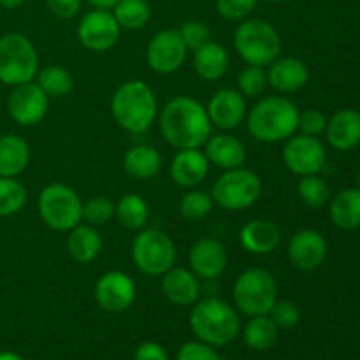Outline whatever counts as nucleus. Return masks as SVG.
Returning a JSON list of instances; mask_svg holds the SVG:
<instances>
[{"mask_svg": "<svg viewBox=\"0 0 360 360\" xmlns=\"http://www.w3.org/2000/svg\"><path fill=\"white\" fill-rule=\"evenodd\" d=\"M158 125L162 136L176 150L202 148L213 130L206 108L188 95L171 98L158 116Z\"/></svg>", "mask_w": 360, "mask_h": 360, "instance_id": "f257e3e1", "label": "nucleus"}, {"mask_svg": "<svg viewBox=\"0 0 360 360\" xmlns=\"http://www.w3.org/2000/svg\"><path fill=\"white\" fill-rule=\"evenodd\" d=\"M299 109L285 95L262 97L246 115L250 136L259 143H283L297 132Z\"/></svg>", "mask_w": 360, "mask_h": 360, "instance_id": "f03ea898", "label": "nucleus"}, {"mask_svg": "<svg viewBox=\"0 0 360 360\" xmlns=\"http://www.w3.org/2000/svg\"><path fill=\"white\" fill-rule=\"evenodd\" d=\"M111 115L120 129L129 134H144L158 116L157 95L144 81H125L112 94Z\"/></svg>", "mask_w": 360, "mask_h": 360, "instance_id": "7ed1b4c3", "label": "nucleus"}, {"mask_svg": "<svg viewBox=\"0 0 360 360\" xmlns=\"http://www.w3.org/2000/svg\"><path fill=\"white\" fill-rule=\"evenodd\" d=\"M238 309L218 297L199 299L190 311V329L197 340L211 347H227L238 338Z\"/></svg>", "mask_w": 360, "mask_h": 360, "instance_id": "20e7f679", "label": "nucleus"}, {"mask_svg": "<svg viewBox=\"0 0 360 360\" xmlns=\"http://www.w3.org/2000/svg\"><path fill=\"white\" fill-rule=\"evenodd\" d=\"M236 53L246 65L269 67L281 53V37L269 21L246 18L234 32Z\"/></svg>", "mask_w": 360, "mask_h": 360, "instance_id": "39448f33", "label": "nucleus"}, {"mask_svg": "<svg viewBox=\"0 0 360 360\" xmlns=\"http://www.w3.org/2000/svg\"><path fill=\"white\" fill-rule=\"evenodd\" d=\"M39 72V53L34 42L20 32L0 37V83L6 86L34 81Z\"/></svg>", "mask_w": 360, "mask_h": 360, "instance_id": "423d86ee", "label": "nucleus"}, {"mask_svg": "<svg viewBox=\"0 0 360 360\" xmlns=\"http://www.w3.org/2000/svg\"><path fill=\"white\" fill-rule=\"evenodd\" d=\"M238 311L246 316L267 315L278 301V283L269 271L252 267L243 271L232 290Z\"/></svg>", "mask_w": 360, "mask_h": 360, "instance_id": "0eeeda50", "label": "nucleus"}, {"mask_svg": "<svg viewBox=\"0 0 360 360\" xmlns=\"http://www.w3.org/2000/svg\"><path fill=\"white\" fill-rule=\"evenodd\" d=\"M39 217L56 232H69L83 220V200L74 188L51 183L39 193Z\"/></svg>", "mask_w": 360, "mask_h": 360, "instance_id": "6e6552de", "label": "nucleus"}, {"mask_svg": "<svg viewBox=\"0 0 360 360\" xmlns=\"http://www.w3.org/2000/svg\"><path fill=\"white\" fill-rule=\"evenodd\" d=\"M213 202L225 211H245L262 195V179L252 169L224 171L210 190Z\"/></svg>", "mask_w": 360, "mask_h": 360, "instance_id": "1a4fd4ad", "label": "nucleus"}, {"mask_svg": "<svg viewBox=\"0 0 360 360\" xmlns=\"http://www.w3.org/2000/svg\"><path fill=\"white\" fill-rule=\"evenodd\" d=\"M130 253H132L134 266L143 274L153 278L165 274L176 264L174 241L160 229L137 231Z\"/></svg>", "mask_w": 360, "mask_h": 360, "instance_id": "9d476101", "label": "nucleus"}, {"mask_svg": "<svg viewBox=\"0 0 360 360\" xmlns=\"http://www.w3.org/2000/svg\"><path fill=\"white\" fill-rule=\"evenodd\" d=\"M285 167L297 176L319 174L327 162V151L319 137L294 134L285 141L283 153Z\"/></svg>", "mask_w": 360, "mask_h": 360, "instance_id": "9b49d317", "label": "nucleus"}, {"mask_svg": "<svg viewBox=\"0 0 360 360\" xmlns=\"http://www.w3.org/2000/svg\"><path fill=\"white\" fill-rule=\"evenodd\" d=\"M122 27L108 9H94L81 18L77 25V41L94 53H105L116 46Z\"/></svg>", "mask_w": 360, "mask_h": 360, "instance_id": "f8f14e48", "label": "nucleus"}, {"mask_svg": "<svg viewBox=\"0 0 360 360\" xmlns=\"http://www.w3.org/2000/svg\"><path fill=\"white\" fill-rule=\"evenodd\" d=\"M188 48L183 42L178 30H160L151 37L146 46V63L153 72L160 76L174 74L185 63Z\"/></svg>", "mask_w": 360, "mask_h": 360, "instance_id": "ddd939ff", "label": "nucleus"}, {"mask_svg": "<svg viewBox=\"0 0 360 360\" xmlns=\"http://www.w3.org/2000/svg\"><path fill=\"white\" fill-rule=\"evenodd\" d=\"M49 109V97L34 81L13 86L7 98L9 116L21 127H35L46 118Z\"/></svg>", "mask_w": 360, "mask_h": 360, "instance_id": "4468645a", "label": "nucleus"}, {"mask_svg": "<svg viewBox=\"0 0 360 360\" xmlns=\"http://www.w3.org/2000/svg\"><path fill=\"white\" fill-rule=\"evenodd\" d=\"M136 281L123 271H108L95 283V301L104 311L122 313L136 301Z\"/></svg>", "mask_w": 360, "mask_h": 360, "instance_id": "2eb2a0df", "label": "nucleus"}, {"mask_svg": "<svg viewBox=\"0 0 360 360\" xmlns=\"http://www.w3.org/2000/svg\"><path fill=\"white\" fill-rule=\"evenodd\" d=\"M229 255L225 246L214 238L197 239L188 252V269L204 281H214L225 273Z\"/></svg>", "mask_w": 360, "mask_h": 360, "instance_id": "dca6fc26", "label": "nucleus"}, {"mask_svg": "<svg viewBox=\"0 0 360 360\" xmlns=\"http://www.w3.org/2000/svg\"><path fill=\"white\" fill-rule=\"evenodd\" d=\"M327 241L319 231L302 229L297 231L288 241L287 255L292 266L299 271H315L326 262L327 259Z\"/></svg>", "mask_w": 360, "mask_h": 360, "instance_id": "f3484780", "label": "nucleus"}, {"mask_svg": "<svg viewBox=\"0 0 360 360\" xmlns=\"http://www.w3.org/2000/svg\"><path fill=\"white\" fill-rule=\"evenodd\" d=\"M206 111L214 129L229 132L232 129H238L245 122L248 115V104H246V97L241 95L239 90L221 88L211 97Z\"/></svg>", "mask_w": 360, "mask_h": 360, "instance_id": "a211bd4d", "label": "nucleus"}, {"mask_svg": "<svg viewBox=\"0 0 360 360\" xmlns=\"http://www.w3.org/2000/svg\"><path fill=\"white\" fill-rule=\"evenodd\" d=\"M210 162L200 148L178 150L172 157L169 174L171 179L181 188H195L210 174Z\"/></svg>", "mask_w": 360, "mask_h": 360, "instance_id": "6ab92c4d", "label": "nucleus"}, {"mask_svg": "<svg viewBox=\"0 0 360 360\" xmlns=\"http://www.w3.org/2000/svg\"><path fill=\"white\" fill-rule=\"evenodd\" d=\"M162 294L176 306H193L200 299V278L185 267H171L162 274Z\"/></svg>", "mask_w": 360, "mask_h": 360, "instance_id": "aec40b11", "label": "nucleus"}, {"mask_svg": "<svg viewBox=\"0 0 360 360\" xmlns=\"http://www.w3.org/2000/svg\"><path fill=\"white\" fill-rule=\"evenodd\" d=\"M266 72L267 83L280 94H295L302 90L309 79L308 65L295 56H278Z\"/></svg>", "mask_w": 360, "mask_h": 360, "instance_id": "412c9836", "label": "nucleus"}, {"mask_svg": "<svg viewBox=\"0 0 360 360\" xmlns=\"http://www.w3.org/2000/svg\"><path fill=\"white\" fill-rule=\"evenodd\" d=\"M202 148L207 162L221 171L243 167L246 162L245 143L229 132L211 136Z\"/></svg>", "mask_w": 360, "mask_h": 360, "instance_id": "4be33fe9", "label": "nucleus"}, {"mask_svg": "<svg viewBox=\"0 0 360 360\" xmlns=\"http://www.w3.org/2000/svg\"><path fill=\"white\" fill-rule=\"evenodd\" d=\"M326 136L338 151H350L360 144V112L355 109H340L327 120Z\"/></svg>", "mask_w": 360, "mask_h": 360, "instance_id": "5701e85b", "label": "nucleus"}, {"mask_svg": "<svg viewBox=\"0 0 360 360\" xmlns=\"http://www.w3.org/2000/svg\"><path fill=\"white\" fill-rule=\"evenodd\" d=\"M239 243L243 250L253 255H269L280 246L281 229L274 221L257 218L243 225Z\"/></svg>", "mask_w": 360, "mask_h": 360, "instance_id": "b1692460", "label": "nucleus"}, {"mask_svg": "<svg viewBox=\"0 0 360 360\" xmlns=\"http://www.w3.org/2000/svg\"><path fill=\"white\" fill-rule=\"evenodd\" d=\"M231 65L229 51L218 42L210 41L193 51V70L202 81H218Z\"/></svg>", "mask_w": 360, "mask_h": 360, "instance_id": "393cba45", "label": "nucleus"}, {"mask_svg": "<svg viewBox=\"0 0 360 360\" xmlns=\"http://www.w3.org/2000/svg\"><path fill=\"white\" fill-rule=\"evenodd\" d=\"M30 164V146L18 134L0 137V176L18 178Z\"/></svg>", "mask_w": 360, "mask_h": 360, "instance_id": "a878e982", "label": "nucleus"}, {"mask_svg": "<svg viewBox=\"0 0 360 360\" xmlns=\"http://www.w3.org/2000/svg\"><path fill=\"white\" fill-rule=\"evenodd\" d=\"M329 217L330 221L343 231H354L360 227V190L357 186L345 188L330 197Z\"/></svg>", "mask_w": 360, "mask_h": 360, "instance_id": "bb28decb", "label": "nucleus"}, {"mask_svg": "<svg viewBox=\"0 0 360 360\" xmlns=\"http://www.w3.org/2000/svg\"><path fill=\"white\" fill-rule=\"evenodd\" d=\"M67 250L76 262L90 264L101 255L102 238L94 225L79 224L69 231Z\"/></svg>", "mask_w": 360, "mask_h": 360, "instance_id": "cd10ccee", "label": "nucleus"}, {"mask_svg": "<svg viewBox=\"0 0 360 360\" xmlns=\"http://www.w3.org/2000/svg\"><path fill=\"white\" fill-rule=\"evenodd\" d=\"M123 169L127 174L141 181L151 179L162 171V155L150 144H137L123 157Z\"/></svg>", "mask_w": 360, "mask_h": 360, "instance_id": "c85d7f7f", "label": "nucleus"}, {"mask_svg": "<svg viewBox=\"0 0 360 360\" xmlns=\"http://www.w3.org/2000/svg\"><path fill=\"white\" fill-rule=\"evenodd\" d=\"M115 217L129 231H143L150 220V206L137 193H127L115 202Z\"/></svg>", "mask_w": 360, "mask_h": 360, "instance_id": "c756f323", "label": "nucleus"}, {"mask_svg": "<svg viewBox=\"0 0 360 360\" xmlns=\"http://www.w3.org/2000/svg\"><path fill=\"white\" fill-rule=\"evenodd\" d=\"M278 334H280V329L269 319V315L250 316V322L243 330V340H245L246 347L252 350L264 352L276 345Z\"/></svg>", "mask_w": 360, "mask_h": 360, "instance_id": "7c9ffc66", "label": "nucleus"}, {"mask_svg": "<svg viewBox=\"0 0 360 360\" xmlns=\"http://www.w3.org/2000/svg\"><path fill=\"white\" fill-rule=\"evenodd\" d=\"M35 83L49 98H62L74 88L72 74L62 65H46L35 76Z\"/></svg>", "mask_w": 360, "mask_h": 360, "instance_id": "2f4dec72", "label": "nucleus"}, {"mask_svg": "<svg viewBox=\"0 0 360 360\" xmlns=\"http://www.w3.org/2000/svg\"><path fill=\"white\" fill-rule=\"evenodd\" d=\"M112 16L122 30H141L151 20V7L146 0H120L112 7Z\"/></svg>", "mask_w": 360, "mask_h": 360, "instance_id": "473e14b6", "label": "nucleus"}, {"mask_svg": "<svg viewBox=\"0 0 360 360\" xmlns=\"http://www.w3.org/2000/svg\"><path fill=\"white\" fill-rule=\"evenodd\" d=\"M297 193L301 202L311 210H320V207L327 206L330 200L329 185L319 174L302 176L297 185Z\"/></svg>", "mask_w": 360, "mask_h": 360, "instance_id": "72a5a7b5", "label": "nucleus"}, {"mask_svg": "<svg viewBox=\"0 0 360 360\" xmlns=\"http://www.w3.org/2000/svg\"><path fill=\"white\" fill-rule=\"evenodd\" d=\"M27 204V188L16 178L0 176V217H13Z\"/></svg>", "mask_w": 360, "mask_h": 360, "instance_id": "f704fd0d", "label": "nucleus"}, {"mask_svg": "<svg viewBox=\"0 0 360 360\" xmlns=\"http://www.w3.org/2000/svg\"><path fill=\"white\" fill-rule=\"evenodd\" d=\"M213 206L214 202L210 192L192 188L179 200V214L186 221H200L211 213Z\"/></svg>", "mask_w": 360, "mask_h": 360, "instance_id": "c9c22d12", "label": "nucleus"}, {"mask_svg": "<svg viewBox=\"0 0 360 360\" xmlns=\"http://www.w3.org/2000/svg\"><path fill=\"white\" fill-rule=\"evenodd\" d=\"M267 72L264 67L246 65L238 76V90L246 98H259L267 88Z\"/></svg>", "mask_w": 360, "mask_h": 360, "instance_id": "e433bc0d", "label": "nucleus"}, {"mask_svg": "<svg viewBox=\"0 0 360 360\" xmlns=\"http://www.w3.org/2000/svg\"><path fill=\"white\" fill-rule=\"evenodd\" d=\"M112 217H115V202L108 197H91L83 202V220L94 227L108 224Z\"/></svg>", "mask_w": 360, "mask_h": 360, "instance_id": "4c0bfd02", "label": "nucleus"}, {"mask_svg": "<svg viewBox=\"0 0 360 360\" xmlns=\"http://www.w3.org/2000/svg\"><path fill=\"white\" fill-rule=\"evenodd\" d=\"M269 319L276 323L278 329L290 330L294 327H297L299 320H301V311H299L297 304L288 299H283V301H276L274 306L271 308V311L267 313Z\"/></svg>", "mask_w": 360, "mask_h": 360, "instance_id": "58836bf2", "label": "nucleus"}, {"mask_svg": "<svg viewBox=\"0 0 360 360\" xmlns=\"http://www.w3.org/2000/svg\"><path fill=\"white\" fill-rule=\"evenodd\" d=\"M178 32L179 35H181L185 46L188 48V51L190 49L195 51L197 48H200V46H204L206 42L211 41L210 27H207L204 21H199V20L185 21V23L178 28Z\"/></svg>", "mask_w": 360, "mask_h": 360, "instance_id": "ea45409f", "label": "nucleus"}, {"mask_svg": "<svg viewBox=\"0 0 360 360\" xmlns=\"http://www.w3.org/2000/svg\"><path fill=\"white\" fill-rule=\"evenodd\" d=\"M259 0H217V11L229 21H243L255 11Z\"/></svg>", "mask_w": 360, "mask_h": 360, "instance_id": "a19ab883", "label": "nucleus"}, {"mask_svg": "<svg viewBox=\"0 0 360 360\" xmlns=\"http://www.w3.org/2000/svg\"><path fill=\"white\" fill-rule=\"evenodd\" d=\"M327 118L322 111L319 109H306V111H299L297 120V130L304 136L319 137L320 134L326 132Z\"/></svg>", "mask_w": 360, "mask_h": 360, "instance_id": "79ce46f5", "label": "nucleus"}, {"mask_svg": "<svg viewBox=\"0 0 360 360\" xmlns=\"http://www.w3.org/2000/svg\"><path fill=\"white\" fill-rule=\"evenodd\" d=\"M176 360H220L214 347L202 341H188L178 352Z\"/></svg>", "mask_w": 360, "mask_h": 360, "instance_id": "37998d69", "label": "nucleus"}, {"mask_svg": "<svg viewBox=\"0 0 360 360\" xmlns=\"http://www.w3.org/2000/svg\"><path fill=\"white\" fill-rule=\"evenodd\" d=\"M81 4L83 0H46L49 13L60 20H70V18L77 16L81 11Z\"/></svg>", "mask_w": 360, "mask_h": 360, "instance_id": "c03bdc74", "label": "nucleus"}, {"mask_svg": "<svg viewBox=\"0 0 360 360\" xmlns=\"http://www.w3.org/2000/svg\"><path fill=\"white\" fill-rule=\"evenodd\" d=\"M134 360H169V355L160 343L146 341V343L137 347Z\"/></svg>", "mask_w": 360, "mask_h": 360, "instance_id": "a18cd8bd", "label": "nucleus"}, {"mask_svg": "<svg viewBox=\"0 0 360 360\" xmlns=\"http://www.w3.org/2000/svg\"><path fill=\"white\" fill-rule=\"evenodd\" d=\"M84 2L90 4L94 9H112L120 0H84Z\"/></svg>", "mask_w": 360, "mask_h": 360, "instance_id": "49530a36", "label": "nucleus"}, {"mask_svg": "<svg viewBox=\"0 0 360 360\" xmlns=\"http://www.w3.org/2000/svg\"><path fill=\"white\" fill-rule=\"evenodd\" d=\"M25 2H27V0H0V6H2L4 9H18V7L23 6Z\"/></svg>", "mask_w": 360, "mask_h": 360, "instance_id": "de8ad7c7", "label": "nucleus"}, {"mask_svg": "<svg viewBox=\"0 0 360 360\" xmlns=\"http://www.w3.org/2000/svg\"><path fill=\"white\" fill-rule=\"evenodd\" d=\"M0 360H23V357L14 352H0Z\"/></svg>", "mask_w": 360, "mask_h": 360, "instance_id": "09e8293b", "label": "nucleus"}, {"mask_svg": "<svg viewBox=\"0 0 360 360\" xmlns=\"http://www.w3.org/2000/svg\"><path fill=\"white\" fill-rule=\"evenodd\" d=\"M357 188L360 190V171L357 172Z\"/></svg>", "mask_w": 360, "mask_h": 360, "instance_id": "8fccbe9b", "label": "nucleus"}, {"mask_svg": "<svg viewBox=\"0 0 360 360\" xmlns=\"http://www.w3.org/2000/svg\"><path fill=\"white\" fill-rule=\"evenodd\" d=\"M269 2H287V0H269Z\"/></svg>", "mask_w": 360, "mask_h": 360, "instance_id": "3c124183", "label": "nucleus"}]
</instances>
